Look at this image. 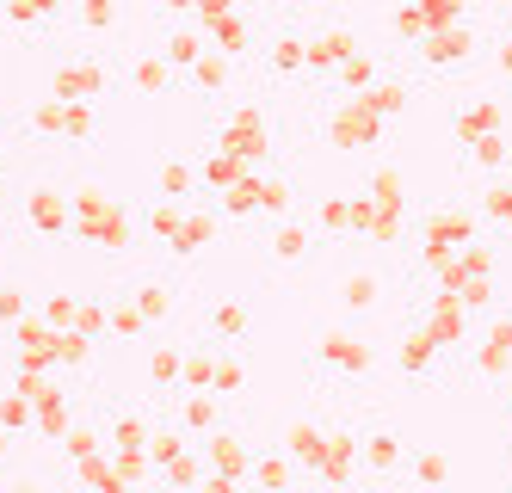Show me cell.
I'll return each mask as SVG.
<instances>
[{
    "mask_svg": "<svg viewBox=\"0 0 512 493\" xmlns=\"http://www.w3.org/2000/svg\"><path fill=\"white\" fill-rule=\"evenodd\" d=\"M488 56V44H482V31H469V25H451V31H432V37H420V50H414V62L426 68V74H463V68H475Z\"/></svg>",
    "mask_w": 512,
    "mask_h": 493,
    "instance_id": "cell-1",
    "label": "cell"
},
{
    "mask_svg": "<svg viewBox=\"0 0 512 493\" xmlns=\"http://www.w3.org/2000/svg\"><path fill=\"white\" fill-rule=\"evenodd\" d=\"M463 364H469V376H488V383L512 376V309H494L482 327L469 333Z\"/></svg>",
    "mask_w": 512,
    "mask_h": 493,
    "instance_id": "cell-2",
    "label": "cell"
},
{
    "mask_svg": "<svg viewBox=\"0 0 512 493\" xmlns=\"http://www.w3.org/2000/svg\"><path fill=\"white\" fill-rule=\"evenodd\" d=\"M451 130H457V142L506 136V105H500L494 93H469V99H457V111H451Z\"/></svg>",
    "mask_w": 512,
    "mask_h": 493,
    "instance_id": "cell-3",
    "label": "cell"
},
{
    "mask_svg": "<svg viewBox=\"0 0 512 493\" xmlns=\"http://www.w3.org/2000/svg\"><path fill=\"white\" fill-rule=\"evenodd\" d=\"M408 475H414L420 493H445L457 469H451V457H445L438 444H420V450H408Z\"/></svg>",
    "mask_w": 512,
    "mask_h": 493,
    "instance_id": "cell-4",
    "label": "cell"
},
{
    "mask_svg": "<svg viewBox=\"0 0 512 493\" xmlns=\"http://www.w3.org/2000/svg\"><path fill=\"white\" fill-rule=\"evenodd\" d=\"M463 167H469V173H488V179H506V167H512V142H506V136L463 142Z\"/></svg>",
    "mask_w": 512,
    "mask_h": 493,
    "instance_id": "cell-5",
    "label": "cell"
},
{
    "mask_svg": "<svg viewBox=\"0 0 512 493\" xmlns=\"http://www.w3.org/2000/svg\"><path fill=\"white\" fill-rule=\"evenodd\" d=\"M364 463H371V475H395L401 463H408V450H401V432H395V426H377L371 438H364Z\"/></svg>",
    "mask_w": 512,
    "mask_h": 493,
    "instance_id": "cell-6",
    "label": "cell"
},
{
    "mask_svg": "<svg viewBox=\"0 0 512 493\" xmlns=\"http://www.w3.org/2000/svg\"><path fill=\"white\" fill-rule=\"evenodd\" d=\"M482 222L512 229V179H488V185H482Z\"/></svg>",
    "mask_w": 512,
    "mask_h": 493,
    "instance_id": "cell-7",
    "label": "cell"
},
{
    "mask_svg": "<svg viewBox=\"0 0 512 493\" xmlns=\"http://www.w3.org/2000/svg\"><path fill=\"white\" fill-rule=\"evenodd\" d=\"M309 247H315L309 229H278V235H272V265H303Z\"/></svg>",
    "mask_w": 512,
    "mask_h": 493,
    "instance_id": "cell-8",
    "label": "cell"
},
{
    "mask_svg": "<svg viewBox=\"0 0 512 493\" xmlns=\"http://www.w3.org/2000/svg\"><path fill=\"white\" fill-rule=\"evenodd\" d=\"M488 62H494V74H500V87H512V31L488 37Z\"/></svg>",
    "mask_w": 512,
    "mask_h": 493,
    "instance_id": "cell-9",
    "label": "cell"
},
{
    "mask_svg": "<svg viewBox=\"0 0 512 493\" xmlns=\"http://www.w3.org/2000/svg\"><path fill=\"white\" fill-rule=\"evenodd\" d=\"M346 309H371V302H377V278H346Z\"/></svg>",
    "mask_w": 512,
    "mask_h": 493,
    "instance_id": "cell-10",
    "label": "cell"
},
{
    "mask_svg": "<svg viewBox=\"0 0 512 493\" xmlns=\"http://www.w3.org/2000/svg\"><path fill=\"white\" fill-rule=\"evenodd\" d=\"M210 321H216V333H241L247 327V309H235V302H229V309H216Z\"/></svg>",
    "mask_w": 512,
    "mask_h": 493,
    "instance_id": "cell-11",
    "label": "cell"
},
{
    "mask_svg": "<svg viewBox=\"0 0 512 493\" xmlns=\"http://www.w3.org/2000/svg\"><path fill=\"white\" fill-rule=\"evenodd\" d=\"M500 463H506V475H512V420H506V432H500Z\"/></svg>",
    "mask_w": 512,
    "mask_h": 493,
    "instance_id": "cell-12",
    "label": "cell"
}]
</instances>
